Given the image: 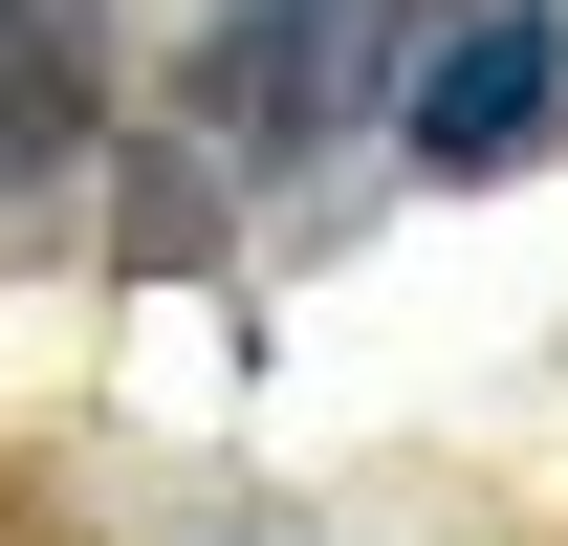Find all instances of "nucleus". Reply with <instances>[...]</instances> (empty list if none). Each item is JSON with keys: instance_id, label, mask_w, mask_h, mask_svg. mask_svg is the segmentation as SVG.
Instances as JSON below:
<instances>
[{"instance_id": "obj_3", "label": "nucleus", "mask_w": 568, "mask_h": 546, "mask_svg": "<svg viewBox=\"0 0 568 546\" xmlns=\"http://www.w3.org/2000/svg\"><path fill=\"white\" fill-rule=\"evenodd\" d=\"M88 175V0H0V198Z\"/></svg>"}, {"instance_id": "obj_2", "label": "nucleus", "mask_w": 568, "mask_h": 546, "mask_svg": "<svg viewBox=\"0 0 568 546\" xmlns=\"http://www.w3.org/2000/svg\"><path fill=\"white\" fill-rule=\"evenodd\" d=\"M547 110H568V22H547V0H459V44L416 67L394 132H416V175H525Z\"/></svg>"}, {"instance_id": "obj_1", "label": "nucleus", "mask_w": 568, "mask_h": 546, "mask_svg": "<svg viewBox=\"0 0 568 546\" xmlns=\"http://www.w3.org/2000/svg\"><path fill=\"white\" fill-rule=\"evenodd\" d=\"M372 110V0H241L197 67H175V132L219 153V198H306Z\"/></svg>"}]
</instances>
